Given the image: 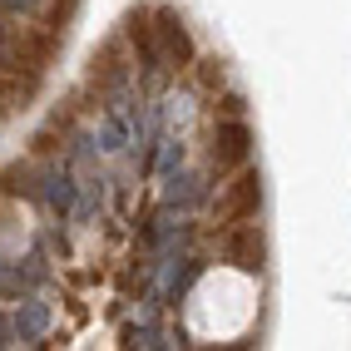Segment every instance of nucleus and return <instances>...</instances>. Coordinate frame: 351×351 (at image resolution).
Listing matches in <instances>:
<instances>
[{
    "mask_svg": "<svg viewBox=\"0 0 351 351\" xmlns=\"http://www.w3.org/2000/svg\"><path fill=\"white\" fill-rule=\"evenodd\" d=\"M223 252H228V263H238L243 272H257V267H263V238H257V228H238V232L223 243Z\"/></svg>",
    "mask_w": 351,
    "mask_h": 351,
    "instance_id": "nucleus-4",
    "label": "nucleus"
},
{
    "mask_svg": "<svg viewBox=\"0 0 351 351\" xmlns=\"http://www.w3.org/2000/svg\"><path fill=\"white\" fill-rule=\"evenodd\" d=\"M35 0H0V10H30Z\"/></svg>",
    "mask_w": 351,
    "mask_h": 351,
    "instance_id": "nucleus-7",
    "label": "nucleus"
},
{
    "mask_svg": "<svg viewBox=\"0 0 351 351\" xmlns=\"http://www.w3.org/2000/svg\"><path fill=\"white\" fill-rule=\"evenodd\" d=\"M15 332L20 337H40L45 332V307H40V302H25V307L15 312Z\"/></svg>",
    "mask_w": 351,
    "mask_h": 351,
    "instance_id": "nucleus-5",
    "label": "nucleus"
},
{
    "mask_svg": "<svg viewBox=\"0 0 351 351\" xmlns=\"http://www.w3.org/2000/svg\"><path fill=\"white\" fill-rule=\"evenodd\" d=\"M45 183H50V189H45V198H50V208H55V213H64V208L75 203V189H69V178H64V173H50Z\"/></svg>",
    "mask_w": 351,
    "mask_h": 351,
    "instance_id": "nucleus-6",
    "label": "nucleus"
},
{
    "mask_svg": "<svg viewBox=\"0 0 351 351\" xmlns=\"http://www.w3.org/2000/svg\"><path fill=\"white\" fill-rule=\"evenodd\" d=\"M257 198H263V189H257V178L247 173V178H238L228 189V198L218 203V213L228 218V223H247L252 213H257Z\"/></svg>",
    "mask_w": 351,
    "mask_h": 351,
    "instance_id": "nucleus-3",
    "label": "nucleus"
},
{
    "mask_svg": "<svg viewBox=\"0 0 351 351\" xmlns=\"http://www.w3.org/2000/svg\"><path fill=\"white\" fill-rule=\"evenodd\" d=\"M247 144H252L247 124H243V119H223V124H218V134H213V149H208V163H213L218 173L238 169V163L247 158Z\"/></svg>",
    "mask_w": 351,
    "mask_h": 351,
    "instance_id": "nucleus-2",
    "label": "nucleus"
},
{
    "mask_svg": "<svg viewBox=\"0 0 351 351\" xmlns=\"http://www.w3.org/2000/svg\"><path fill=\"white\" fill-rule=\"evenodd\" d=\"M193 45H189V30H183L178 15H158V25L149 35V64H163V69H178L189 64Z\"/></svg>",
    "mask_w": 351,
    "mask_h": 351,
    "instance_id": "nucleus-1",
    "label": "nucleus"
}]
</instances>
